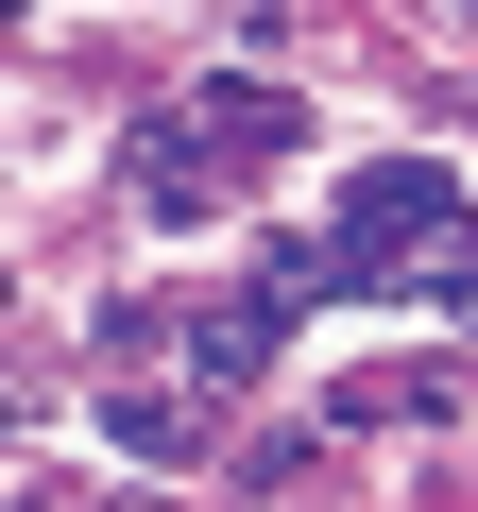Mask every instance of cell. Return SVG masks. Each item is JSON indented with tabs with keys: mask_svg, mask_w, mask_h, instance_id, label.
<instances>
[{
	"mask_svg": "<svg viewBox=\"0 0 478 512\" xmlns=\"http://www.w3.org/2000/svg\"><path fill=\"white\" fill-rule=\"evenodd\" d=\"M342 274H359V291H393V274H461V171H444V154H393V171L342 188Z\"/></svg>",
	"mask_w": 478,
	"mask_h": 512,
	"instance_id": "obj_1",
	"label": "cell"
},
{
	"mask_svg": "<svg viewBox=\"0 0 478 512\" xmlns=\"http://www.w3.org/2000/svg\"><path fill=\"white\" fill-rule=\"evenodd\" d=\"M137 188H154V222H205L222 188H205V120H154L137 137Z\"/></svg>",
	"mask_w": 478,
	"mask_h": 512,
	"instance_id": "obj_2",
	"label": "cell"
},
{
	"mask_svg": "<svg viewBox=\"0 0 478 512\" xmlns=\"http://www.w3.org/2000/svg\"><path fill=\"white\" fill-rule=\"evenodd\" d=\"M205 137H239V154H291V86H205Z\"/></svg>",
	"mask_w": 478,
	"mask_h": 512,
	"instance_id": "obj_3",
	"label": "cell"
},
{
	"mask_svg": "<svg viewBox=\"0 0 478 512\" xmlns=\"http://www.w3.org/2000/svg\"><path fill=\"white\" fill-rule=\"evenodd\" d=\"M120 444H137V461H205V427H188L171 393H120Z\"/></svg>",
	"mask_w": 478,
	"mask_h": 512,
	"instance_id": "obj_4",
	"label": "cell"
},
{
	"mask_svg": "<svg viewBox=\"0 0 478 512\" xmlns=\"http://www.w3.org/2000/svg\"><path fill=\"white\" fill-rule=\"evenodd\" d=\"M0 18H18V0H0Z\"/></svg>",
	"mask_w": 478,
	"mask_h": 512,
	"instance_id": "obj_5",
	"label": "cell"
}]
</instances>
